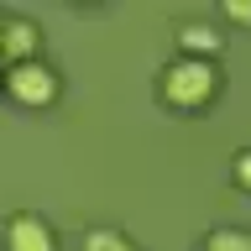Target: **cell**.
Instances as JSON below:
<instances>
[{
	"label": "cell",
	"mask_w": 251,
	"mask_h": 251,
	"mask_svg": "<svg viewBox=\"0 0 251 251\" xmlns=\"http://www.w3.org/2000/svg\"><path fill=\"white\" fill-rule=\"evenodd\" d=\"M220 89V68L215 63H204V58H178L162 68V100L178 110H199L209 105Z\"/></svg>",
	"instance_id": "1"
},
{
	"label": "cell",
	"mask_w": 251,
	"mask_h": 251,
	"mask_svg": "<svg viewBox=\"0 0 251 251\" xmlns=\"http://www.w3.org/2000/svg\"><path fill=\"white\" fill-rule=\"evenodd\" d=\"M5 89H11L16 105L42 110V105H52V100H58V74H52L42 58H31V63H11V68H5Z\"/></svg>",
	"instance_id": "2"
},
{
	"label": "cell",
	"mask_w": 251,
	"mask_h": 251,
	"mask_svg": "<svg viewBox=\"0 0 251 251\" xmlns=\"http://www.w3.org/2000/svg\"><path fill=\"white\" fill-rule=\"evenodd\" d=\"M5 246L11 251H58L52 225H42V215H11L5 220Z\"/></svg>",
	"instance_id": "3"
},
{
	"label": "cell",
	"mask_w": 251,
	"mask_h": 251,
	"mask_svg": "<svg viewBox=\"0 0 251 251\" xmlns=\"http://www.w3.org/2000/svg\"><path fill=\"white\" fill-rule=\"evenodd\" d=\"M37 42H42V31L31 26L26 16H5V21H0V58L31 63L37 58Z\"/></svg>",
	"instance_id": "4"
},
{
	"label": "cell",
	"mask_w": 251,
	"mask_h": 251,
	"mask_svg": "<svg viewBox=\"0 0 251 251\" xmlns=\"http://www.w3.org/2000/svg\"><path fill=\"white\" fill-rule=\"evenodd\" d=\"M178 42H183L188 58H204V63H215V52L225 47V42H220V31L204 26V21H183V26H178Z\"/></svg>",
	"instance_id": "5"
},
{
	"label": "cell",
	"mask_w": 251,
	"mask_h": 251,
	"mask_svg": "<svg viewBox=\"0 0 251 251\" xmlns=\"http://www.w3.org/2000/svg\"><path fill=\"white\" fill-rule=\"evenodd\" d=\"M204 251H251V230H209V241H204Z\"/></svg>",
	"instance_id": "6"
},
{
	"label": "cell",
	"mask_w": 251,
	"mask_h": 251,
	"mask_svg": "<svg viewBox=\"0 0 251 251\" xmlns=\"http://www.w3.org/2000/svg\"><path fill=\"white\" fill-rule=\"evenodd\" d=\"M84 251H136L121 230H89L84 235Z\"/></svg>",
	"instance_id": "7"
},
{
	"label": "cell",
	"mask_w": 251,
	"mask_h": 251,
	"mask_svg": "<svg viewBox=\"0 0 251 251\" xmlns=\"http://www.w3.org/2000/svg\"><path fill=\"white\" fill-rule=\"evenodd\" d=\"M230 178H235V188H246V194H251V152H235Z\"/></svg>",
	"instance_id": "8"
},
{
	"label": "cell",
	"mask_w": 251,
	"mask_h": 251,
	"mask_svg": "<svg viewBox=\"0 0 251 251\" xmlns=\"http://www.w3.org/2000/svg\"><path fill=\"white\" fill-rule=\"evenodd\" d=\"M225 16H230L235 26H251V5L246 0H225Z\"/></svg>",
	"instance_id": "9"
}]
</instances>
